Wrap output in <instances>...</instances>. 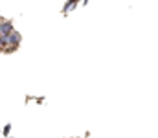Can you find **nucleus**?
Here are the masks:
<instances>
[{"label":"nucleus","mask_w":158,"mask_h":138,"mask_svg":"<svg viewBox=\"0 0 158 138\" xmlns=\"http://www.w3.org/2000/svg\"><path fill=\"white\" fill-rule=\"evenodd\" d=\"M20 41H22L20 31L13 30V31L6 37V48H4V52H6V53H13V52H17L19 46H20Z\"/></svg>","instance_id":"obj_1"},{"label":"nucleus","mask_w":158,"mask_h":138,"mask_svg":"<svg viewBox=\"0 0 158 138\" xmlns=\"http://www.w3.org/2000/svg\"><path fill=\"white\" fill-rule=\"evenodd\" d=\"M74 7H77V0H68V2L63 6V13L66 15V13H68L70 9H74Z\"/></svg>","instance_id":"obj_2"},{"label":"nucleus","mask_w":158,"mask_h":138,"mask_svg":"<svg viewBox=\"0 0 158 138\" xmlns=\"http://www.w3.org/2000/svg\"><path fill=\"white\" fill-rule=\"evenodd\" d=\"M9 133H11V123H6V127H4V129H2V135H4V136H11V135H9Z\"/></svg>","instance_id":"obj_3"},{"label":"nucleus","mask_w":158,"mask_h":138,"mask_svg":"<svg viewBox=\"0 0 158 138\" xmlns=\"http://www.w3.org/2000/svg\"><path fill=\"white\" fill-rule=\"evenodd\" d=\"M9 138H13V136H9Z\"/></svg>","instance_id":"obj_4"}]
</instances>
